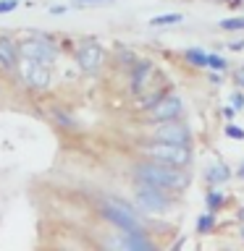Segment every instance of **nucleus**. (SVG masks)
Listing matches in <instances>:
<instances>
[{"instance_id":"obj_1","label":"nucleus","mask_w":244,"mask_h":251,"mask_svg":"<svg viewBox=\"0 0 244 251\" xmlns=\"http://www.w3.org/2000/svg\"><path fill=\"white\" fill-rule=\"evenodd\" d=\"M134 178L137 183H150V186H157L163 191H184L189 186V176L184 173V168H173V165H165V162H137L134 165Z\"/></svg>"},{"instance_id":"obj_2","label":"nucleus","mask_w":244,"mask_h":251,"mask_svg":"<svg viewBox=\"0 0 244 251\" xmlns=\"http://www.w3.org/2000/svg\"><path fill=\"white\" fill-rule=\"evenodd\" d=\"M145 154L150 160L173 165V168H186L192 162V149L184 144H171V141H157V144L145 147Z\"/></svg>"},{"instance_id":"obj_3","label":"nucleus","mask_w":244,"mask_h":251,"mask_svg":"<svg viewBox=\"0 0 244 251\" xmlns=\"http://www.w3.org/2000/svg\"><path fill=\"white\" fill-rule=\"evenodd\" d=\"M134 204L142 212H147V215H163V212H168L171 199L163 188L150 186V183H139V188L134 191Z\"/></svg>"},{"instance_id":"obj_4","label":"nucleus","mask_w":244,"mask_h":251,"mask_svg":"<svg viewBox=\"0 0 244 251\" xmlns=\"http://www.w3.org/2000/svg\"><path fill=\"white\" fill-rule=\"evenodd\" d=\"M102 217L105 220H110L113 225H118L123 233H137V230H142V225H139V220L134 217V209L131 207H126L123 201H105L102 204Z\"/></svg>"},{"instance_id":"obj_5","label":"nucleus","mask_w":244,"mask_h":251,"mask_svg":"<svg viewBox=\"0 0 244 251\" xmlns=\"http://www.w3.org/2000/svg\"><path fill=\"white\" fill-rule=\"evenodd\" d=\"M16 52L21 58H29V60H39V63H53L58 50H55L53 39L47 37H31V39H24V42L16 45Z\"/></svg>"},{"instance_id":"obj_6","label":"nucleus","mask_w":244,"mask_h":251,"mask_svg":"<svg viewBox=\"0 0 244 251\" xmlns=\"http://www.w3.org/2000/svg\"><path fill=\"white\" fill-rule=\"evenodd\" d=\"M152 139L189 147V141H192V128H189L186 123H179V118H171V121H160V126L152 131Z\"/></svg>"},{"instance_id":"obj_7","label":"nucleus","mask_w":244,"mask_h":251,"mask_svg":"<svg viewBox=\"0 0 244 251\" xmlns=\"http://www.w3.org/2000/svg\"><path fill=\"white\" fill-rule=\"evenodd\" d=\"M21 76L31 89H47L53 81L50 63H39V60H29V58L21 60Z\"/></svg>"},{"instance_id":"obj_8","label":"nucleus","mask_w":244,"mask_h":251,"mask_svg":"<svg viewBox=\"0 0 244 251\" xmlns=\"http://www.w3.org/2000/svg\"><path fill=\"white\" fill-rule=\"evenodd\" d=\"M181 113H184V102H181V97H176V94H163V97L157 100L155 105L147 107L150 121H155V123L171 121V118H179Z\"/></svg>"},{"instance_id":"obj_9","label":"nucleus","mask_w":244,"mask_h":251,"mask_svg":"<svg viewBox=\"0 0 244 251\" xmlns=\"http://www.w3.org/2000/svg\"><path fill=\"white\" fill-rule=\"evenodd\" d=\"M105 63V50L97 42H84L76 50V66L84 71V74H97Z\"/></svg>"},{"instance_id":"obj_10","label":"nucleus","mask_w":244,"mask_h":251,"mask_svg":"<svg viewBox=\"0 0 244 251\" xmlns=\"http://www.w3.org/2000/svg\"><path fill=\"white\" fill-rule=\"evenodd\" d=\"M155 74V66H152V60H134V66H131V92L134 94H142L145 92V86L150 84V76Z\"/></svg>"},{"instance_id":"obj_11","label":"nucleus","mask_w":244,"mask_h":251,"mask_svg":"<svg viewBox=\"0 0 244 251\" xmlns=\"http://www.w3.org/2000/svg\"><path fill=\"white\" fill-rule=\"evenodd\" d=\"M205 178H208V183L218 186V183H226L228 178H231V168H228L226 162H213L208 170H205Z\"/></svg>"},{"instance_id":"obj_12","label":"nucleus","mask_w":244,"mask_h":251,"mask_svg":"<svg viewBox=\"0 0 244 251\" xmlns=\"http://www.w3.org/2000/svg\"><path fill=\"white\" fill-rule=\"evenodd\" d=\"M121 243H123V246H129V249H137V251H147V249H155V246H152V241L147 238V233H145V230H137V233H126Z\"/></svg>"},{"instance_id":"obj_13","label":"nucleus","mask_w":244,"mask_h":251,"mask_svg":"<svg viewBox=\"0 0 244 251\" xmlns=\"http://www.w3.org/2000/svg\"><path fill=\"white\" fill-rule=\"evenodd\" d=\"M16 45L11 42L8 37H0V63H3L5 68H13L16 66Z\"/></svg>"},{"instance_id":"obj_14","label":"nucleus","mask_w":244,"mask_h":251,"mask_svg":"<svg viewBox=\"0 0 244 251\" xmlns=\"http://www.w3.org/2000/svg\"><path fill=\"white\" fill-rule=\"evenodd\" d=\"M181 21H184L181 13H163V16L150 19V26H173V24H181Z\"/></svg>"},{"instance_id":"obj_15","label":"nucleus","mask_w":244,"mask_h":251,"mask_svg":"<svg viewBox=\"0 0 244 251\" xmlns=\"http://www.w3.org/2000/svg\"><path fill=\"white\" fill-rule=\"evenodd\" d=\"M223 201H226V196L220 194V191H215V188H210V191L205 194V204H208V212L220 209V207H223Z\"/></svg>"},{"instance_id":"obj_16","label":"nucleus","mask_w":244,"mask_h":251,"mask_svg":"<svg viewBox=\"0 0 244 251\" xmlns=\"http://www.w3.org/2000/svg\"><path fill=\"white\" fill-rule=\"evenodd\" d=\"M186 60L192 63V66H205V68H208V52L200 50V47H189V50H186Z\"/></svg>"},{"instance_id":"obj_17","label":"nucleus","mask_w":244,"mask_h":251,"mask_svg":"<svg viewBox=\"0 0 244 251\" xmlns=\"http://www.w3.org/2000/svg\"><path fill=\"white\" fill-rule=\"evenodd\" d=\"M213 227H215V217H213V212H205V215L197 217V230H200V233H210Z\"/></svg>"},{"instance_id":"obj_18","label":"nucleus","mask_w":244,"mask_h":251,"mask_svg":"<svg viewBox=\"0 0 244 251\" xmlns=\"http://www.w3.org/2000/svg\"><path fill=\"white\" fill-rule=\"evenodd\" d=\"M220 29L242 31V29H244V16H236V19H223V21H220Z\"/></svg>"},{"instance_id":"obj_19","label":"nucleus","mask_w":244,"mask_h":251,"mask_svg":"<svg viewBox=\"0 0 244 251\" xmlns=\"http://www.w3.org/2000/svg\"><path fill=\"white\" fill-rule=\"evenodd\" d=\"M208 68H213V71H226L228 63H226V58H220V55L208 52Z\"/></svg>"},{"instance_id":"obj_20","label":"nucleus","mask_w":244,"mask_h":251,"mask_svg":"<svg viewBox=\"0 0 244 251\" xmlns=\"http://www.w3.org/2000/svg\"><path fill=\"white\" fill-rule=\"evenodd\" d=\"M226 136H231V139H244V128H239V126H234V123H228V126H226Z\"/></svg>"},{"instance_id":"obj_21","label":"nucleus","mask_w":244,"mask_h":251,"mask_svg":"<svg viewBox=\"0 0 244 251\" xmlns=\"http://www.w3.org/2000/svg\"><path fill=\"white\" fill-rule=\"evenodd\" d=\"M53 115H55V121H58L61 126H68V128H74V118H68L66 113H61V110H55Z\"/></svg>"},{"instance_id":"obj_22","label":"nucleus","mask_w":244,"mask_h":251,"mask_svg":"<svg viewBox=\"0 0 244 251\" xmlns=\"http://www.w3.org/2000/svg\"><path fill=\"white\" fill-rule=\"evenodd\" d=\"M228 102H231L236 110H244V94H242V92H234L231 97H228Z\"/></svg>"},{"instance_id":"obj_23","label":"nucleus","mask_w":244,"mask_h":251,"mask_svg":"<svg viewBox=\"0 0 244 251\" xmlns=\"http://www.w3.org/2000/svg\"><path fill=\"white\" fill-rule=\"evenodd\" d=\"M16 5H19V0H0V13H11L16 11Z\"/></svg>"},{"instance_id":"obj_24","label":"nucleus","mask_w":244,"mask_h":251,"mask_svg":"<svg viewBox=\"0 0 244 251\" xmlns=\"http://www.w3.org/2000/svg\"><path fill=\"white\" fill-rule=\"evenodd\" d=\"M134 60H137V58H134V52L131 50H121V63H123V66H134Z\"/></svg>"},{"instance_id":"obj_25","label":"nucleus","mask_w":244,"mask_h":251,"mask_svg":"<svg viewBox=\"0 0 244 251\" xmlns=\"http://www.w3.org/2000/svg\"><path fill=\"white\" fill-rule=\"evenodd\" d=\"M223 115L228 118V121H234V115H236V107H234V105H228V107L223 110Z\"/></svg>"},{"instance_id":"obj_26","label":"nucleus","mask_w":244,"mask_h":251,"mask_svg":"<svg viewBox=\"0 0 244 251\" xmlns=\"http://www.w3.org/2000/svg\"><path fill=\"white\" fill-rule=\"evenodd\" d=\"M236 84H239V86H244V68H239V71H236Z\"/></svg>"},{"instance_id":"obj_27","label":"nucleus","mask_w":244,"mask_h":251,"mask_svg":"<svg viewBox=\"0 0 244 251\" xmlns=\"http://www.w3.org/2000/svg\"><path fill=\"white\" fill-rule=\"evenodd\" d=\"M63 11H66L63 5H53V8H50V13H63Z\"/></svg>"},{"instance_id":"obj_28","label":"nucleus","mask_w":244,"mask_h":251,"mask_svg":"<svg viewBox=\"0 0 244 251\" xmlns=\"http://www.w3.org/2000/svg\"><path fill=\"white\" fill-rule=\"evenodd\" d=\"M76 3H105V0H76Z\"/></svg>"},{"instance_id":"obj_29","label":"nucleus","mask_w":244,"mask_h":251,"mask_svg":"<svg viewBox=\"0 0 244 251\" xmlns=\"http://www.w3.org/2000/svg\"><path fill=\"white\" fill-rule=\"evenodd\" d=\"M239 176L244 178V162H242V168H239Z\"/></svg>"},{"instance_id":"obj_30","label":"nucleus","mask_w":244,"mask_h":251,"mask_svg":"<svg viewBox=\"0 0 244 251\" xmlns=\"http://www.w3.org/2000/svg\"><path fill=\"white\" fill-rule=\"evenodd\" d=\"M239 220H244V209H242V212H239Z\"/></svg>"}]
</instances>
